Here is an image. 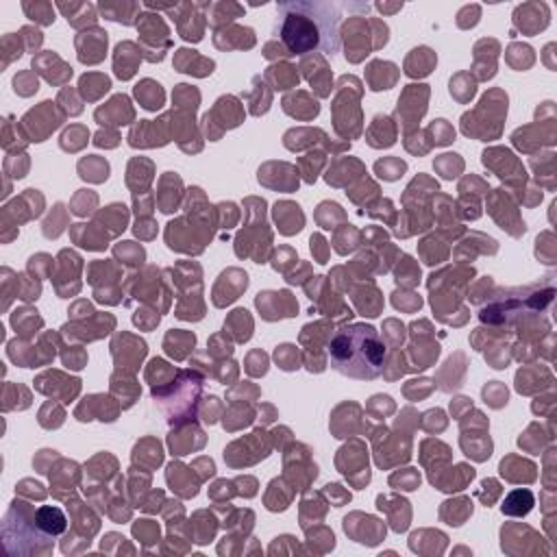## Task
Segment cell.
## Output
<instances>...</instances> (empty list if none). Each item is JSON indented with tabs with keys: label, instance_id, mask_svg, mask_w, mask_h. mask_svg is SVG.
Masks as SVG:
<instances>
[{
	"label": "cell",
	"instance_id": "obj_1",
	"mask_svg": "<svg viewBox=\"0 0 557 557\" xmlns=\"http://www.w3.org/2000/svg\"><path fill=\"white\" fill-rule=\"evenodd\" d=\"M278 37L289 54L324 52L335 57L339 50V4L322 0L278 2Z\"/></svg>",
	"mask_w": 557,
	"mask_h": 557
},
{
	"label": "cell",
	"instance_id": "obj_5",
	"mask_svg": "<svg viewBox=\"0 0 557 557\" xmlns=\"http://www.w3.org/2000/svg\"><path fill=\"white\" fill-rule=\"evenodd\" d=\"M535 505V496L531 490H513L505 496L500 509L505 516H527Z\"/></svg>",
	"mask_w": 557,
	"mask_h": 557
},
{
	"label": "cell",
	"instance_id": "obj_2",
	"mask_svg": "<svg viewBox=\"0 0 557 557\" xmlns=\"http://www.w3.org/2000/svg\"><path fill=\"white\" fill-rule=\"evenodd\" d=\"M326 352L331 368L355 381H374L385 370L387 348L379 331L366 322L337 329Z\"/></svg>",
	"mask_w": 557,
	"mask_h": 557
},
{
	"label": "cell",
	"instance_id": "obj_3",
	"mask_svg": "<svg viewBox=\"0 0 557 557\" xmlns=\"http://www.w3.org/2000/svg\"><path fill=\"white\" fill-rule=\"evenodd\" d=\"M200 394L202 379L187 370H181L170 387H152L154 405L161 409V413L172 426L181 424L187 418H194Z\"/></svg>",
	"mask_w": 557,
	"mask_h": 557
},
{
	"label": "cell",
	"instance_id": "obj_4",
	"mask_svg": "<svg viewBox=\"0 0 557 557\" xmlns=\"http://www.w3.org/2000/svg\"><path fill=\"white\" fill-rule=\"evenodd\" d=\"M35 522L41 531H46L48 535H59L65 531L67 527V520H65V513L59 509V507H52V505H44L35 511Z\"/></svg>",
	"mask_w": 557,
	"mask_h": 557
}]
</instances>
